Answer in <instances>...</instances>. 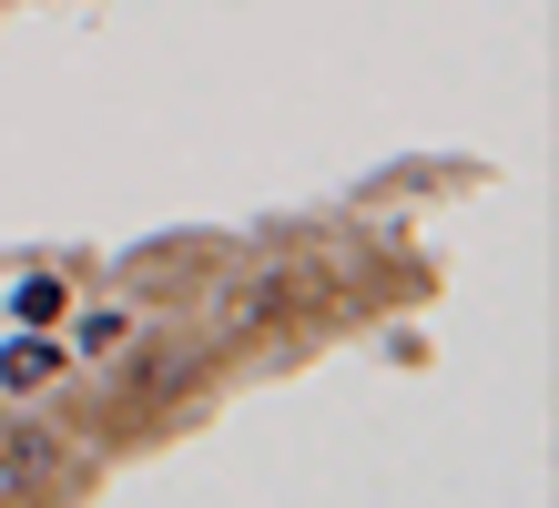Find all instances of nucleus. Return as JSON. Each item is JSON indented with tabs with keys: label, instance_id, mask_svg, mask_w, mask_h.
I'll return each instance as SVG.
<instances>
[{
	"label": "nucleus",
	"instance_id": "obj_1",
	"mask_svg": "<svg viewBox=\"0 0 559 508\" xmlns=\"http://www.w3.org/2000/svg\"><path fill=\"white\" fill-rule=\"evenodd\" d=\"M51 366H61V346H51V335H21V346H0V387H21V397H31V387L51 377Z\"/></svg>",
	"mask_w": 559,
	"mask_h": 508
},
{
	"label": "nucleus",
	"instance_id": "obj_2",
	"mask_svg": "<svg viewBox=\"0 0 559 508\" xmlns=\"http://www.w3.org/2000/svg\"><path fill=\"white\" fill-rule=\"evenodd\" d=\"M11 305H21V326H41V316H61V285H51V275H31Z\"/></svg>",
	"mask_w": 559,
	"mask_h": 508
},
{
	"label": "nucleus",
	"instance_id": "obj_3",
	"mask_svg": "<svg viewBox=\"0 0 559 508\" xmlns=\"http://www.w3.org/2000/svg\"><path fill=\"white\" fill-rule=\"evenodd\" d=\"M122 335H133V326H122V316H82V346H92V356H112V346H122Z\"/></svg>",
	"mask_w": 559,
	"mask_h": 508
}]
</instances>
